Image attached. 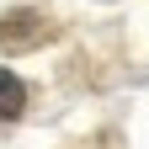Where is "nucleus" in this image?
Listing matches in <instances>:
<instances>
[{
	"label": "nucleus",
	"mask_w": 149,
	"mask_h": 149,
	"mask_svg": "<svg viewBox=\"0 0 149 149\" xmlns=\"http://www.w3.org/2000/svg\"><path fill=\"white\" fill-rule=\"evenodd\" d=\"M48 32H53V22H48L43 11H11V16H0V43H6L11 53L37 48Z\"/></svg>",
	"instance_id": "1"
},
{
	"label": "nucleus",
	"mask_w": 149,
	"mask_h": 149,
	"mask_svg": "<svg viewBox=\"0 0 149 149\" xmlns=\"http://www.w3.org/2000/svg\"><path fill=\"white\" fill-rule=\"evenodd\" d=\"M22 112H27V85L11 69H0V123H16Z\"/></svg>",
	"instance_id": "2"
}]
</instances>
